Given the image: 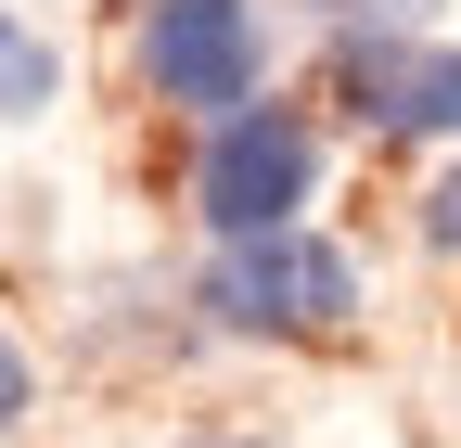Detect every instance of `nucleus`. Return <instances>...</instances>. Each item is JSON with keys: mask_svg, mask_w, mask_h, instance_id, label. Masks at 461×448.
<instances>
[{"mask_svg": "<svg viewBox=\"0 0 461 448\" xmlns=\"http://www.w3.org/2000/svg\"><path fill=\"white\" fill-rule=\"evenodd\" d=\"M0 423H26V359H14V333H0Z\"/></svg>", "mask_w": 461, "mask_h": 448, "instance_id": "obj_7", "label": "nucleus"}, {"mask_svg": "<svg viewBox=\"0 0 461 448\" xmlns=\"http://www.w3.org/2000/svg\"><path fill=\"white\" fill-rule=\"evenodd\" d=\"M205 308L230 333H321V320L359 308V269H346L321 231H257V244H230L205 269Z\"/></svg>", "mask_w": 461, "mask_h": 448, "instance_id": "obj_2", "label": "nucleus"}, {"mask_svg": "<svg viewBox=\"0 0 461 448\" xmlns=\"http://www.w3.org/2000/svg\"><path fill=\"white\" fill-rule=\"evenodd\" d=\"M51 77H65V65H51V39L0 13V116H39V103H51Z\"/></svg>", "mask_w": 461, "mask_h": 448, "instance_id": "obj_5", "label": "nucleus"}, {"mask_svg": "<svg viewBox=\"0 0 461 448\" xmlns=\"http://www.w3.org/2000/svg\"><path fill=\"white\" fill-rule=\"evenodd\" d=\"M423 231H436V244H461V166H448L436 193H423Z\"/></svg>", "mask_w": 461, "mask_h": 448, "instance_id": "obj_6", "label": "nucleus"}, {"mask_svg": "<svg viewBox=\"0 0 461 448\" xmlns=\"http://www.w3.org/2000/svg\"><path fill=\"white\" fill-rule=\"evenodd\" d=\"M141 77L167 103H193V116H244V103H257V13H244V0H154Z\"/></svg>", "mask_w": 461, "mask_h": 448, "instance_id": "obj_3", "label": "nucleus"}, {"mask_svg": "<svg viewBox=\"0 0 461 448\" xmlns=\"http://www.w3.org/2000/svg\"><path fill=\"white\" fill-rule=\"evenodd\" d=\"M205 448H244V435H205Z\"/></svg>", "mask_w": 461, "mask_h": 448, "instance_id": "obj_8", "label": "nucleus"}, {"mask_svg": "<svg viewBox=\"0 0 461 448\" xmlns=\"http://www.w3.org/2000/svg\"><path fill=\"white\" fill-rule=\"evenodd\" d=\"M346 77H359V116H384V129H461V51L372 39V51H346Z\"/></svg>", "mask_w": 461, "mask_h": 448, "instance_id": "obj_4", "label": "nucleus"}, {"mask_svg": "<svg viewBox=\"0 0 461 448\" xmlns=\"http://www.w3.org/2000/svg\"><path fill=\"white\" fill-rule=\"evenodd\" d=\"M308 180H321V141H308L295 103H244V116H218V141H205V166H193V193H205V218H218L230 244L295 231Z\"/></svg>", "mask_w": 461, "mask_h": 448, "instance_id": "obj_1", "label": "nucleus"}]
</instances>
